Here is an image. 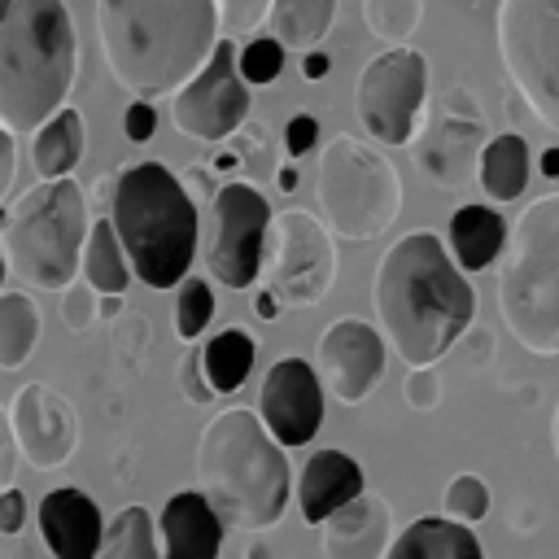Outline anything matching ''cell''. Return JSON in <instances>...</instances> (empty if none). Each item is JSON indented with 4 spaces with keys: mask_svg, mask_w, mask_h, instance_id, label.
Returning a JSON list of instances; mask_svg holds the SVG:
<instances>
[{
    "mask_svg": "<svg viewBox=\"0 0 559 559\" xmlns=\"http://www.w3.org/2000/svg\"><path fill=\"white\" fill-rule=\"evenodd\" d=\"M533 175V153H528V140L520 131H502L485 144L480 153V166H476V183L485 188L489 201H515L524 197V183Z\"/></svg>",
    "mask_w": 559,
    "mask_h": 559,
    "instance_id": "24",
    "label": "cell"
},
{
    "mask_svg": "<svg viewBox=\"0 0 559 559\" xmlns=\"http://www.w3.org/2000/svg\"><path fill=\"white\" fill-rule=\"evenodd\" d=\"M280 310H284V306H280V297H275L271 288H258V293H253V314H258L262 323L280 319Z\"/></svg>",
    "mask_w": 559,
    "mask_h": 559,
    "instance_id": "47",
    "label": "cell"
},
{
    "mask_svg": "<svg viewBox=\"0 0 559 559\" xmlns=\"http://www.w3.org/2000/svg\"><path fill=\"white\" fill-rule=\"evenodd\" d=\"M153 131H157V109L148 100H131L122 114V135L131 144H144V140H153Z\"/></svg>",
    "mask_w": 559,
    "mask_h": 559,
    "instance_id": "40",
    "label": "cell"
},
{
    "mask_svg": "<svg viewBox=\"0 0 559 559\" xmlns=\"http://www.w3.org/2000/svg\"><path fill=\"white\" fill-rule=\"evenodd\" d=\"M236 39H218L210 61L170 96V122L179 135L223 144L249 122V83L236 70Z\"/></svg>",
    "mask_w": 559,
    "mask_h": 559,
    "instance_id": "13",
    "label": "cell"
},
{
    "mask_svg": "<svg viewBox=\"0 0 559 559\" xmlns=\"http://www.w3.org/2000/svg\"><path fill=\"white\" fill-rule=\"evenodd\" d=\"M236 70L249 87H262V83H275L280 70H284V44L271 39V35H253L249 44H240L236 52Z\"/></svg>",
    "mask_w": 559,
    "mask_h": 559,
    "instance_id": "34",
    "label": "cell"
},
{
    "mask_svg": "<svg viewBox=\"0 0 559 559\" xmlns=\"http://www.w3.org/2000/svg\"><path fill=\"white\" fill-rule=\"evenodd\" d=\"M441 515L454 524H480L489 515V485L476 472H459L450 476V485L441 489Z\"/></svg>",
    "mask_w": 559,
    "mask_h": 559,
    "instance_id": "33",
    "label": "cell"
},
{
    "mask_svg": "<svg viewBox=\"0 0 559 559\" xmlns=\"http://www.w3.org/2000/svg\"><path fill=\"white\" fill-rule=\"evenodd\" d=\"M96 314L100 319H122V297H100L96 301Z\"/></svg>",
    "mask_w": 559,
    "mask_h": 559,
    "instance_id": "50",
    "label": "cell"
},
{
    "mask_svg": "<svg viewBox=\"0 0 559 559\" xmlns=\"http://www.w3.org/2000/svg\"><path fill=\"white\" fill-rule=\"evenodd\" d=\"M9 424H13V437H17V454L35 472L66 467L70 454L79 450V411L70 406L66 393H57L44 380H31L13 393Z\"/></svg>",
    "mask_w": 559,
    "mask_h": 559,
    "instance_id": "16",
    "label": "cell"
},
{
    "mask_svg": "<svg viewBox=\"0 0 559 559\" xmlns=\"http://www.w3.org/2000/svg\"><path fill=\"white\" fill-rule=\"evenodd\" d=\"M271 236V201L249 179H227L210 201V245H205V271L223 288L240 293L253 288L262 275Z\"/></svg>",
    "mask_w": 559,
    "mask_h": 559,
    "instance_id": "11",
    "label": "cell"
},
{
    "mask_svg": "<svg viewBox=\"0 0 559 559\" xmlns=\"http://www.w3.org/2000/svg\"><path fill=\"white\" fill-rule=\"evenodd\" d=\"M445 249L454 258L459 271H485L502 249H507V223L493 205H480V201H467L450 214V227H445Z\"/></svg>",
    "mask_w": 559,
    "mask_h": 559,
    "instance_id": "22",
    "label": "cell"
},
{
    "mask_svg": "<svg viewBox=\"0 0 559 559\" xmlns=\"http://www.w3.org/2000/svg\"><path fill=\"white\" fill-rule=\"evenodd\" d=\"M240 559H271V546L262 542V533H249V542L240 546Z\"/></svg>",
    "mask_w": 559,
    "mask_h": 559,
    "instance_id": "49",
    "label": "cell"
},
{
    "mask_svg": "<svg viewBox=\"0 0 559 559\" xmlns=\"http://www.w3.org/2000/svg\"><path fill=\"white\" fill-rule=\"evenodd\" d=\"M231 153L245 170H253V179H275V140H271V127L262 122H245L231 140Z\"/></svg>",
    "mask_w": 559,
    "mask_h": 559,
    "instance_id": "35",
    "label": "cell"
},
{
    "mask_svg": "<svg viewBox=\"0 0 559 559\" xmlns=\"http://www.w3.org/2000/svg\"><path fill=\"white\" fill-rule=\"evenodd\" d=\"M35 524L52 559H96L100 537H105V515L96 498H87L79 485L48 489L35 507Z\"/></svg>",
    "mask_w": 559,
    "mask_h": 559,
    "instance_id": "18",
    "label": "cell"
},
{
    "mask_svg": "<svg viewBox=\"0 0 559 559\" xmlns=\"http://www.w3.org/2000/svg\"><path fill=\"white\" fill-rule=\"evenodd\" d=\"M380 336L415 371L437 367L472 328L476 288L437 231H406L384 249L371 280Z\"/></svg>",
    "mask_w": 559,
    "mask_h": 559,
    "instance_id": "1",
    "label": "cell"
},
{
    "mask_svg": "<svg viewBox=\"0 0 559 559\" xmlns=\"http://www.w3.org/2000/svg\"><path fill=\"white\" fill-rule=\"evenodd\" d=\"M314 140H319V118L314 114H293L288 127H284V148L293 157H301V153L314 148Z\"/></svg>",
    "mask_w": 559,
    "mask_h": 559,
    "instance_id": "42",
    "label": "cell"
},
{
    "mask_svg": "<svg viewBox=\"0 0 559 559\" xmlns=\"http://www.w3.org/2000/svg\"><path fill=\"white\" fill-rule=\"evenodd\" d=\"M22 528H26V493L4 489L0 493V537H17Z\"/></svg>",
    "mask_w": 559,
    "mask_h": 559,
    "instance_id": "43",
    "label": "cell"
},
{
    "mask_svg": "<svg viewBox=\"0 0 559 559\" xmlns=\"http://www.w3.org/2000/svg\"><path fill=\"white\" fill-rule=\"evenodd\" d=\"M13 170H17V144H13V135L0 127V201H4V192L13 188Z\"/></svg>",
    "mask_w": 559,
    "mask_h": 559,
    "instance_id": "46",
    "label": "cell"
},
{
    "mask_svg": "<svg viewBox=\"0 0 559 559\" xmlns=\"http://www.w3.org/2000/svg\"><path fill=\"white\" fill-rule=\"evenodd\" d=\"M223 520L201 498V489H179L166 498L157 515V542L162 559H218L223 550Z\"/></svg>",
    "mask_w": 559,
    "mask_h": 559,
    "instance_id": "21",
    "label": "cell"
},
{
    "mask_svg": "<svg viewBox=\"0 0 559 559\" xmlns=\"http://www.w3.org/2000/svg\"><path fill=\"white\" fill-rule=\"evenodd\" d=\"M314 197L328 231L345 240H376L402 214V175L380 148L336 131L319 148Z\"/></svg>",
    "mask_w": 559,
    "mask_h": 559,
    "instance_id": "8",
    "label": "cell"
},
{
    "mask_svg": "<svg viewBox=\"0 0 559 559\" xmlns=\"http://www.w3.org/2000/svg\"><path fill=\"white\" fill-rule=\"evenodd\" d=\"M271 262H266V288L280 297L284 310L319 306L336 280V245L323 218L310 210H280L271 218Z\"/></svg>",
    "mask_w": 559,
    "mask_h": 559,
    "instance_id": "12",
    "label": "cell"
},
{
    "mask_svg": "<svg viewBox=\"0 0 559 559\" xmlns=\"http://www.w3.org/2000/svg\"><path fill=\"white\" fill-rule=\"evenodd\" d=\"M402 397H406L411 411H437V406H441V376H437V367H415V371H406Z\"/></svg>",
    "mask_w": 559,
    "mask_h": 559,
    "instance_id": "38",
    "label": "cell"
},
{
    "mask_svg": "<svg viewBox=\"0 0 559 559\" xmlns=\"http://www.w3.org/2000/svg\"><path fill=\"white\" fill-rule=\"evenodd\" d=\"M314 371L323 393H332L345 406H358L371 397V389L384 376V336L367 319H336L323 328L314 349Z\"/></svg>",
    "mask_w": 559,
    "mask_h": 559,
    "instance_id": "15",
    "label": "cell"
},
{
    "mask_svg": "<svg viewBox=\"0 0 559 559\" xmlns=\"http://www.w3.org/2000/svg\"><path fill=\"white\" fill-rule=\"evenodd\" d=\"M393 537V507L380 493H358L349 507L319 524L323 559H384Z\"/></svg>",
    "mask_w": 559,
    "mask_h": 559,
    "instance_id": "20",
    "label": "cell"
},
{
    "mask_svg": "<svg viewBox=\"0 0 559 559\" xmlns=\"http://www.w3.org/2000/svg\"><path fill=\"white\" fill-rule=\"evenodd\" d=\"M485 144H489V131L472 87H445L432 105V118H424L419 127L415 166L437 188H463L476 179Z\"/></svg>",
    "mask_w": 559,
    "mask_h": 559,
    "instance_id": "14",
    "label": "cell"
},
{
    "mask_svg": "<svg viewBox=\"0 0 559 559\" xmlns=\"http://www.w3.org/2000/svg\"><path fill=\"white\" fill-rule=\"evenodd\" d=\"M96 35L135 100L175 96L223 39L214 0H96Z\"/></svg>",
    "mask_w": 559,
    "mask_h": 559,
    "instance_id": "2",
    "label": "cell"
},
{
    "mask_svg": "<svg viewBox=\"0 0 559 559\" xmlns=\"http://www.w3.org/2000/svg\"><path fill=\"white\" fill-rule=\"evenodd\" d=\"M127 345H135V349L148 345V323L140 314H122L118 319V349H127Z\"/></svg>",
    "mask_w": 559,
    "mask_h": 559,
    "instance_id": "45",
    "label": "cell"
},
{
    "mask_svg": "<svg viewBox=\"0 0 559 559\" xmlns=\"http://www.w3.org/2000/svg\"><path fill=\"white\" fill-rule=\"evenodd\" d=\"M550 445H555V459H559V406H555V419H550Z\"/></svg>",
    "mask_w": 559,
    "mask_h": 559,
    "instance_id": "53",
    "label": "cell"
},
{
    "mask_svg": "<svg viewBox=\"0 0 559 559\" xmlns=\"http://www.w3.org/2000/svg\"><path fill=\"white\" fill-rule=\"evenodd\" d=\"M87 227L83 188L74 179H39L9 210H0V249L22 284L61 293L79 280Z\"/></svg>",
    "mask_w": 559,
    "mask_h": 559,
    "instance_id": "7",
    "label": "cell"
},
{
    "mask_svg": "<svg viewBox=\"0 0 559 559\" xmlns=\"http://www.w3.org/2000/svg\"><path fill=\"white\" fill-rule=\"evenodd\" d=\"M214 319V288L201 275H188L175 288V336L179 341H197Z\"/></svg>",
    "mask_w": 559,
    "mask_h": 559,
    "instance_id": "32",
    "label": "cell"
},
{
    "mask_svg": "<svg viewBox=\"0 0 559 559\" xmlns=\"http://www.w3.org/2000/svg\"><path fill=\"white\" fill-rule=\"evenodd\" d=\"M498 314L537 358H559V192L533 197L502 249Z\"/></svg>",
    "mask_w": 559,
    "mask_h": 559,
    "instance_id": "6",
    "label": "cell"
},
{
    "mask_svg": "<svg viewBox=\"0 0 559 559\" xmlns=\"http://www.w3.org/2000/svg\"><path fill=\"white\" fill-rule=\"evenodd\" d=\"M183 188H188V197L201 205V201H214V192H218L223 183H214V170H210V166H188Z\"/></svg>",
    "mask_w": 559,
    "mask_h": 559,
    "instance_id": "44",
    "label": "cell"
},
{
    "mask_svg": "<svg viewBox=\"0 0 559 559\" xmlns=\"http://www.w3.org/2000/svg\"><path fill=\"white\" fill-rule=\"evenodd\" d=\"M332 17H336V0H271L266 35L280 39L284 48L314 52L332 31Z\"/></svg>",
    "mask_w": 559,
    "mask_h": 559,
    "instance_id": "27",
    "label": "cell"
},
{
    "mask_svg": "<svg viewBox=\"0 0 559 559\" xmlns=\"http://www.w3.org/2000/svg\"><path fill=\"white\" fill-rule=\"evenodd\" d=\"M428 109V57L411 44L376 52L354 83V114L380 144H411Z\"/></svg>",
    "mask_w": 559,
    "mask_h": 559,
    "instance_id": "10",
    "label": "cell"
},
{
    "mask_svg": "<svg viewBox=\"0 0 559 559\" xmlns=\"http://www.w3.org/2000/svg\"><path fill=\"white\" fill-rule=\"evenodd\" d=\"M79 35L66 0H0V127L35 135L74 87Z\"/></svg>",
    "mask_w": 559,
    "mask_h": 559,
    "instance_id": "4",
    "label": "cell"
},
{
    "mask_svg": "<svg viewBox=\"0 0 559 559\" xmlns=\"http://www.w3.org/2000/svg\"><path fill=\"white\" fill-rule=\"evenodd\" d=\"M96 301H100V293H96L87 280L66 284V288H61V323H66L70 332H87V328L96 323Z\"/></svg>",
    "mask_w": 559,
    "mask_h": 559,
    "instance_id": "37",
    "label": "cell"
},
{
    "mask_svg": "<svg viewBox=\"0 0 559 559\" xmlns=\"http://www.w3.org/2000/svg\"><path fill=\"white\" fill-rule=\"evenodd\" d=\"M362 22L384 48H402L424 22V0H362Z\"/></svg>",
    "mask_w": 559,
    "mask_h": 559,
    "instance_id": "31",
    "label": "cell"
},
{
    "mask_svg": "<svg viewBox=\"0 0 559 559\" xmlns=\"http://www.w3.org/2000/svg\"><path fill=\"white\" fill-rule=\"evenodd\" d=\"M4 275H9V262H4V249H0V293H4Z\"/></svg>",
    "mask_w": 559,
    "mask_h": 559,
    "instance_id": "54",
    "label": "cell"
},
{
    "mask_svg": "<svg viewBox=\"0 0 559 559\" xmlns=\"http://www.w3.org/2000/svg\"><path fill=\"white\" fill-rule=\"evenodd\" d=\"M179 393L192 402V406H205L214 397L210 380H205V367H201V349H188L183 362H179Z\"/></svg>",
    "mask_w": 559,
    "mask_h": 559,
    "instance_id": "39",
    "label": "cell"
},
{
    "mask_svg": "<svg viewBox=\"0 0 559 559\" xmlns=\"http://www.w3.org/2000/svg\"><path fill=\"white\" fill-rule=\"evenodd\" d=\"M275 183H280L284 192H293V188H297V166H280V170H275Z\"/></svg>",
    "mask_w": 559,
    "mask_h": 559,
    "instance_id": "52",
    "label": "cell"
},
{
    "mask_svg": "<svg viewBox=\"0 0 559 559\" xmlns=\"http://www.w3.org/2000/svg\"><path fill=\"white\" fill-rule=\"evenodd\" d=\"M197 489L231 528L266 533L293 498L284 445L266 432L258 411L223 406L197 437Z\"/></svg>",
    "mask_w": 559,
    "mask_h": 559,
    "instance_id": "3",
    "label": "cell"
},
{
    "mask_svg": "<svg viewBox=\"0 0 559 559\" xmlns=\"http://www.w3.org/2000/svg\"><path fill=\"white\" fill-rule=\"evenodd\" d=\"M542 175H550V179H559V144H550V148L542 153Z\"/></svg>",
    "mask_w": 559,
    "mask_h": 559,
    "instance_id": "51",
    "label": "cell"
},
{
    "mask_svg": "<svg viewBox=\"0 0 559 559\" xmlns=\"http://www.w3.org/2000/svg\"><path fill=\"white\" fill-rule=\"evenodd\" d=\"M253 358H258V345L245 328H223L201 345V367L214 393H236L253 371Z\"/></svg>",
    "mask_w": 559,
    "mask_h": 559,
    "instance_id": "29",
    "label": "cell"
},
{
    "mask_svg": "<svg viewBox=\"0 0 559 559\" xmlns=\"http://www.w3.org/2000/svg\"><path fill=\"white\" fill-rule=\"evenodd\" d=\"M384 559H485V546L467 524H454L445 515H419L393 537Z\"/></svg>",
    "mask_w": 559,
    "mask_h": 559,
    "instance_id": "23",
    "label": "cell"
},
{
    "mask_svg": "<svg viewBox=\"0 0 559 559\" xmlns=\"http://www.w3.org/2000/svg\"><path fill=\"white\" fill-rule=\"evenodd\" d=\"M79 280H87L100 297H122L127 284L135 280V275H131V262H127V253H122V245H118V236H114L109 214L92 218V227H87V245H83V262H79Z\"/></svg>",
    "mask_w": 559,
    "mask_h": 559,
    "instance_id": "26",
    "label": "cell"
},
{
    "mask_svg": "<svg viewBox=\"0 0 559 559\" xmlns=\"http://www.w3.org/2000/svg\"><path fill=\"white\" fill-rule=\"evenodd\" d=\"M214 4H218V31H223V39L253 35L258 26H266V13H271V0H214Z\"/></svg>",
    "mask_w": 559,
    "mask_h": 559,
    "instance_id": "36",
    "label": "cell"
},
{
    "mask_svg": "<svg viewBox=\"0 0 559 559\" xmlns=\"http://www.w3.org/2000/svg\"><path fill=\"white\" fill-rule=\"evenodd\" d=\"M83 118L79 109H57L35 135H31V166L39 179H70V170L83 162Z\"/></svg>",
    "mask_w": 559,
    "mask_h": 559,
    "instance_id": "25",
    "label": "cell"
},
{
    "mask_svg": "<svg viewBox=\"0 0 559 559\" xmlns=\"http://www.w3.org/2000/svg\"><path fill=\"white\" fill-rule=\"evenodd\" d=\"M328 70H332V61H328V52H319V48H314V52H306V57H301V74H306L310 83H319V79H328Z\"/></svg>",
    "mask_w": 559,
    "mask_h": 559,
    "instance_id": "48",
    "label": "cell"
},
{
    "mask_svg": "<svg viewBox=\"0 0 559 559\" xmlns=\"http://www.w3.org/2000/svg\"><path fill=\"white\" fill-rule=\"evenodd\" d=\"M358 493H367V476L358 467L354 454L328 445V450H314L301 472H297V485H293V498H297V511L301 520L314 528L323 520H332L341 507H349Z\"/></svg>",
    "mask_w": 559,
    "mask_h": 559,
    "instance_id": "19",
    "label": "cell"
},
{
    "mask_svg": "<svg viewBox=\"0 0 559 559\" xmlns=\"http://www.w3.org/2000/svg\"><path fill=\"white\" fill-rule=\"evenodd\" d=\"M17 437H13V424H9V406L0 402V493L13 489V476H17Z\"/></svg>",
    "mask_w": 559,
    "mask_h": 559,
    "instance_id": "41",
    "label": "cell"
},
{
    "mask_svg": "<svg viewBox=\"0 0 559 559\" xmlns=\"http://www.w3.org/2000/svg\"><path fill=\"white\" fill-rule=\"evenodd\" d=\"M109 223L131 262V275L148 288H179L188 280L201 218L183 179L162 162H131L109 183Z\"/></svg>",
    "mask_w": 559,
    "mask_h": 559,
    "instance_id": "5",
    "label": "cell"
},
{
    "mask_svg": "<svg viewBox=\"0 0 559 559\" xmlns=\"http://www.w3.org/2000/svg\"><path fill=\"white\" fill-rule=\"evenodd\" d=\"M258 419L284 450L310 445L314 432L323 428V384H319L314 362L306 358L271 362L258 389Z\"/></svg>",
    "mask_w": 559,
    "mask_h": 559,
    "instance_id": "17",
    "label": "cell"
},
{
    "mask_svg": "<svg viewBox=\"0 0 559 559\" xmlns=\"http://www.w3.org/2000/svg\"><path fill=\"white\" fill-rule=\"evenodd\" d=\"M498 52L533 118L559 131V0H502Z\"/></svg>",
    "mask_w": 559,
    "mask_h": 559,
    "instance_id": "9",
    "label": "cell"
},
{
    "mask_svg": "<svg viewBox=\"0 0 559 559\" xmlns=\"http://www.w3.org/2000/svg\"><path fill=\"white\" fill-rule=\"evenodd\" d=\"M96 559H162V542H157V520L131 502L122 511H114L105 520V537Z\"/></svg>",
    "mask_w": 559,
    "mask_h": 559,
    "instance_id": "30",
    "label": "cell"
},
{
    "mask_svg": "<svg viewBox=\"0 0 559 559\" xmlns=\"http://www.w3.org/2000/svg\"><path fill=\"white\" fill-rule=\"evenodd\" d=\"M39 345V306L22 288L0 293V371H17L31 362Z\"/></svg>",
    "mask_w": 559,
    "mask_h": 559,
    "instance_id": "28",
    "label": "cell"
}]
</instances>
